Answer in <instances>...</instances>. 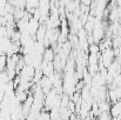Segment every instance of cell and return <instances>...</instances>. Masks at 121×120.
<instances>
[{
    "instance_id": "2",
    "label": "cell",
    "mask_w": 121,
    "mask_h": 120,
    "mask_svg": "<svg viewBox=\"0 0 121 120\" xmlns=\"http://www.w3.org/2000/svg\"><path fill=\"white\" fill-rule=\"evenodd\" d=\"M100 52V46L99 44H91L88 46V53H99Z\"/></svg>"
},
{
    "instance_id": "4",
    "label": "cell",
    "mask_w": 121,
    "mask_h": 120,
    "mask_svg": "<svg viewBox=\"0 0 121 120\" xmlns=\"http://www.w3.org/2000/svg\"><path fill=\"white\" fill-rule=\"evenodd\" d=\"M98 118L101 120H105V119H112L113 117L111 114V111H105V112H100V114H99Z\"/></svg>"
},
{
    "instance_id": "3",
    "label": "cell",
    "mask_w": 121,
    "mask_h": 120,
    "mask_svg": "<svg viewBox=\"0 0 121 120\" xmlns=\"http://www.w3.org/2000/svg\"><path fill=\"white\" fill-rule=\"evenodd\" d=\"M6 62H7V55H0V73L6 70Z\"/></svg>"
},
{
    "instance_id": "1",
    "label": "cell",
    "mask_w": 121,
    "mask_h": 120,
    "mask_svg": "<svg viewBox=\"0 0 121 120\" xmlns=\"http://www.w3.org/2000/svg\"><path fill=\"white\" fill-rule=\"evenodd\" d=\"M111 114H112V117H113L114 119H115V118H121V100L112 104Z\"/></svg>"
}]
</instances>
